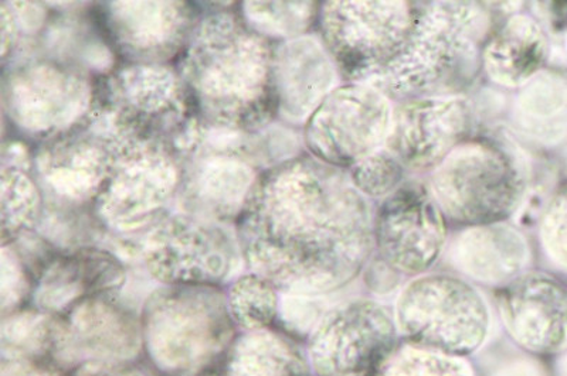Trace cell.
I'll return each instance as SVG.
<instances>
[{
    "label": "cell",
    "instance_id": "obj_1",
    "mask_svg": "<svg viewBox=\"0 0 567 376\" xmlns=\"http://www.w3.org/2000/svg\"><path fill=\"white\" fill-rule=\"evenodd\" d=\"M373 216L347 170L301 152L261 173L236 222L246 271L281 294L331 296L371 261Z\"/></svg>",
    "mask_w": 567,
    "mask_h": 376
},
{
    "label": "cell",
    "instance_id": "obj_2",
    "mask_svg": "<svg viewBox=\"0 0 567 376\" xmlns=\"http://www.w3.org/2000/svg\"><path fill=\"white\" fill-rule=\"evenodd\" d=\"M278 45L240 4L200 18L175 67L206 129L252 135L278 118Z\"/></svg>",
    "mask_w": 567,
    "mask_h": 376
},
{
    "label": "cell",
    "instance_id": "obj_3",
    "mask_svg": "<svg viewBox=\"0 0 567 376\" xmlns=\"http://www.w3.org/2000/svg\"><path fill=\"white\" fill-rule=\"evenodd\" d=\"M496 27L484 3L417 4L402 53L369 84L393 104L465 95L483 71L485 43Z\"/></svg>",
    "mask_w": 567,
    "mask_h": 376
},
{
    "label": "cell",
    "instance_id": "obj_4",
    "mask_svg": "<svg viewBox=\"0 0 567 376\" xmlns=\"http://www.w3.org/2000/svg\"><path fill=\"white\" fill-rule=\"evenodd\" d=\"M91 122L106 134L186 155L206 129L175 64L116 61L95 80Z\"/></svg>",
    "mask_w": 567,
    "mask_h": 376
},
{
    "label": "cell",
    "instance_id": "obj_5",
    "mask_svg": "<svg viewBox=\"0 0 567 376\" xmlns=\"http://www.w3.org/2000/svg\"><path fill=\"white\" fill-rule=\"evenodd\" d=\"M144 353L165 376H205L225 358L239 330L225 288L162 286L141 312Z\"/></svg>",
    "mask_w": 567,
    "mask_h": 376
},
{
    "label": "cell",
    "instance_id": "obj_6",
    "mask_svg": "<svg viewBox=\"0 0 567 376\" xmlns=\"http://www.w3.org/2000/svg\"><path fill=\"white\" fill-rule=\"evenodd\" d=\"M529 167L508 142L473 136L430 173V191L452 230L511 222L529 190Z\"/></svg>",
    "mask_w": 567,
    "mask_h": 376
},
{
    "label": "cell",
    "instance_id": "obj_7",
    "mask_svg": "<svg viewBox=\"0 0 567 376\" xmlns=\"http://www.w3.org/2000/svg\"><path fill=\"white\" fill-rule=\"evenodd\" d=\"M400 342L473 359L493 338L494 309L483 289L450 271L409 279L392 306Z\"/></svg>",
    "mask_w": 567,
    "mask_h": 376
},
{
    "label": "cell",
    "instance_id": "obj_8",
    "mask_svg": "<svg viewBox=\"0 0 567 376\" xmlns=\"http://www.w3.org/2000/svg\"><path fill=\"white\" fill-rule=\"evenodd\" d=\"M83 65L29 49L3 64V115L20 140L34 146L90 119L95 80Z\"/></svg>",
    "mask_w": 567,
    "mask_h": 376
},
{
    "label": "cell",
    "instance_id": "obj_9",
    "mask_svg": "<svg viewBox=\"0 0 567 376\" xmlns=\"http://www.w3.org/2000/svg\"><path fill=\"white\" fill-rule=\"evenodd\" d=\"M115 139V160L94 207L101 231L121 238L150 236L177 208L186 154L174 147Z\"/></svg>",
    "mask_w": 567,
    "mask_h": 376
},
{
    "label": "cell",
    "instance_id": "obj_10",
    "mask_svg": "<svg viewBox=\"0 0 567 376\" xmlns=\"http://www.w3.org/2000/svg\"><path fill=\"white\" fill-rule=\"evenodd\" d=\"M417 4L398 0H329L319 4L318 38L343 83H371L398 58Z\"/></svg>",
    "mask_w": 567,
    "mask_h": 376
},
{
    "label": "cell",
    "instance_id": "obj_11",
    "mask_svg": "<svg viewBox=\"0 0 567 376\" xmlns=\"http://www.w3.org/2000/svg\"><path fill=\"white\" fill-rule=\"evenodd\" d=\"M141 257L162 286L226 288L245 265L236 223L182 211L142 241Z\"/></svg>",
    "mask_w": 567,
    "mask_h": 376
},
{
    "label": "cell",
    "instance_id": "obj_12",
    "mask_svg": "<svg viewBox=\"0 0 567 376\" xmlns=\"http://www.w3.org/2000/svg\"><path fill=\"white\" fill-rule=\"evenodd\" d=\"M256 134L205 129L187 154L177 211L227 223L239 221L258 177L268 169Z\"/></svg>",
    "mask_w": 567,
    "mask_h": 376
},
{
    "label": "cell",
    "instance_id": "obj_13",
    "mask_svg": "<svg viewBox=\"0 0 567 376\" xmlns=\"http://www.w3.org/2000/svg\"><path fill=\"white\" fill-rule=\"evenodd\" d=\"M303 345L313 376H377L402 342L392 307L364 296L333 304Z\"/></svg>",
    "mask_w": 567,
    "mask_h": 376
},
{
    "label": "cell",
    "instance_id": "obj_14",
    "mask_svg": "<svg viewBox=\"0 0 567 376\" xmlns=\"http://www.w3.org/2000/svg\"><path fill=\"white\" fill-rule=\"evenodd\" d=\"M452 232L427 180L409 177L374 207L373 255L409 281L442 263Z\"/></svg>",
    "mask_w": 567,
    "mask_h": 376
},
{
    "label": "cell",
    "instance_id": "obj_15",
    "mask_svg": "<svg viewBox=\"0 0 567 376\" xmlns=\"http://www.w3.org/2000/svg\"><path fill=\"white\" fill-rule=\"evenodd\" d=\"M392 109V101L373 84H339L303 125L307 154L338 169H352L382 149Z\"/></svg>",
    "mask_w": 567,
    "mask_h": 376
},
{
    "label": "cell",
    "instance_id": "obj_16",
    "mask_svg": "<svg viewBox=\"0 0 567 376\" xmlns=\"http://www.w3.org/2000/svg\"><path fill=\"white\" fill-rule=\"evenodd\" d=\"M91 13L116 61L175 64L204 14L189 2H109Z\"/></svg>",
    "mask_w": 567,
    "mask_h": 376
},
{
    "label": "cell",
    "instance_id": "obj_17",
    "mask_svg": "<svg viewBox=\"0 0 567 376\" xmlns=\"http://www.w3.org/2000/svg\"><path fill=\"white\" fill-rule=\"evenodd\" d=\"M120 294L83 300L54 316L53 358L63 370L84 365L133 363L144 353L141 314Z\"/></svg>",
    "mask_w": 567,
    "mask_h": 376
},
{
    "label": "cell",
    "instance_id": "obj_18",
    "mask_svg": "<svg viewBox=\"0 0 567 376\" xmlns=\"http://www.w3.org/2000/svg\"><path fill=\"white\" fill-rule=\"evenodd\" d=\"M501 334L536 357H558L567 349V286L540 269H529L493 292Z\"/></svg>",
    "mask_w": 567,
    "mask_h": 376
},
{
    "label": "cell",
    "instance_id": "obj_19",
    "mask_svg": "<svg viewBox=\"0 0 567 376\" xmlns=\"http://www.w3.org/2000/svg\"><path fill=\"white\" fill-rule=\"evenodd\" d=\"M474 111L467 96L394 103L384 149L409 175L432 173L455 147L473 137Z\"/></svg>",
    "mask_w": 567,
    "mask_h": 376
},
{
    "label": "cell",
    "instance_id": "obj_20",
    "mask_svg": "<svg viewBox=\"0 0 567 376\" xmlns=\"http://www.w3.org/2000/svg\"><path fill=\"white\" fill-rule=\"evenodd\" d=\"M33 281V307L60 316L85 299L120 294L126 283V269L109 249H54L35 269Z\"/></svg>",
    "mask_w": 567,
    "mask_h": 376
},
{
    "label": "cell",
    "instance_id": "obj_21",
    "mask_svg": "<svg viewBox=\"0 0 567 376\" xmlns=\"http://www.w3.org/2000/svg\"><path fill=\"white\" fill-rule=\"evenodd\" d=\"M442 262L445 271L495 292L529 271L532 248L511 222L460 228L452 232Z\"/></svg>",
    "mask_w": 567,
    "mask_h": 376
},
{
    "label": "cell",
    "instance_id": "obj_22",
    "mask_svg": "<svg viewBox=\"0 0 567 376\" xmlns=\"http://www.w3.org/2000/svg\"><path fill=\"white\" fill-rule=\"evenodd\" d=\"M339 81L341 75L321 39L301 35L278 45V116L284 121L306 125Z\"/></svg>",
    "mask_w": 567,
    "mask_h": 376
},
{
    "label": "cell",
    "instance_id": "obj_23",
    "mask_svg": "<svg viewBox=\"0 0 567 376\" xmlns=\"http://www.w3.org/2000/svg\"><path fill=\"white\" fill-rule=\"evenodd\" d=\"M549 58V40L538 20L511 14L485 43L483 71L491 83L520 90L542 73Z\"/></svg>",
    "mask_w": 567,
    "mask_h": 376
},
{
    "label": "cell",
    "instance_id": "obj_24",
    "mask_svg": "<svg viewBox=\"0 0 567 376\" xmlns=\"http://www.w3.org/2000/svg\"><path fill=\"white\" fill-rule=\"evenodd\" d=\"M223 364V376H313L306 345L278 327L239 333Z\"/></svg>",
    "mask_w": 567,
    "mask_h": 376
},
{
    "label": "cell",
    "instance_id": "obj_25",
    "mask_svg": "<svg viewBox=\"0 0 567 376\" xmlns=\"http://www.w3.org/2000/svg\"><path fill=\"white\" fill-rule=\"evenodd\" d=\"M513 121L516 129L539 144H558L567 135V85L555 74L540 73L520 88Z\"/></svg>",
    "mask_w": 567,
    "mask_h": 376
},
{
    "label": "cell",
    "instance_id": "obj_26",
    "mask_svg": "<svg viewBox=\"0 0 567 376\" xmlns=\"http://www.w3.org/2000/svg\"><path fill=\"white\" fill-rule=\"evenodd\" d=\"M44 197L32 171L2 167V241L13 243L38 231Z\"/></svg>",
    "mask_w": 567,
    "mask_h": 376
},
{
    "label": "cell",
    "instance_id": "obj_27",
    "mask_svg": "<svg viewBox=\"0 0 567 376\" xmlns=\"http://www.w3.org/2000/svg\"><path fill=\"white\" fill-rule=\"evenodd\" d=\"M227 307L239 333L276 327L281 293L271 282L246 271L225 288Z\"/></svg>",
    "mask_w": 567,
    "mask_h": 376
},
{
    "label": "cell",
    "instance_id": "obj_28",
    "mask_svg": "<svg viewBox=\"0 0 567 376\" xmlns=\"http://www.w3.org/2000/svg\"><path fill=\"white\" fill-rule=\"evenodd\" d=\"M54 316L24 307L3 316L2 361L48 363L53 358Z\"/></svg>",
    "mask_w": 567,
    "mask_h": 376
},
{
    "label": "cell",
    "instance_id": "obj_29",
    "mask_svg": "<svg viewBox=\"0 0 567 376\" xmlns=\"http://www.w3.org/2000/svg\"><path fill=\"white\" fill-rule=\"evenodd\" d=\"M250 27L277 43L307 35L317 27L319 3L316 2H246L240 4Z\"/></svg>",
    "mask_w": 567,
    "mask_h": 376
},
{
    "label": "cell",
    "instance_id": "obj_30",
    "mask_svg": "<svg viewBox=\"0 0 567 376\" xmlns=\"http://www.w3.org/2000/svg\"><path fill=\"white\" fill-rule=\"evenodd\" d=\"M377 376H478L473 359L402 344Z\"/></svg>",
    "mask_w": 567,
    "mask_h": 376
},
{
    "label": "cell",
    "instance_id": "obj_31",
    "mask_svg": "<svg viewBox=\"0 0 567 376\" xmlns=\"http://www.w3.org/2000/svg\"><path fill=\"white\" fill-rule=\"evenodd\" d=\"M478 376H554L544 358L516 348L503 334L473 358Z\"/></svg>",
    "mask_w": 567,
    "mask_h": 376
},
{
    "label": "cell",
    "instance_id": "obj_32",
    "mask_svg": "<svg viewBox=\"0 0 567 376\" xmlns=\"http://www.w3.org/2000/svg\"><path fill=\"white\" fill-rule=\"evenodd\" d=\"M357 190L368 200L381 202L409 179V173L384 147L348 170Z\"/></svg>",
    "mask_w": 567,
    "mask_h": 376
},
{
    "label": "cell",
    "instance_id": "obj_33",
    "mask_svg": "<svg viewBox=\"0 0 567 376\" xmlns=\"http://www.w3.org/2000/svg\"><path fill=\"white\" fill-rule=\"evenodd\" d=\"M538 241L546 261L567 274V182L554 192L540 217Z\"/></svg>",
    "mask_w": 567,
    "mask_h": 376
},
{
    "label": "cell",
    "instance_id": "obj_34",
    "mask_svg": "<svg viewBox=\"0 0 567 376\" xmlns=\"http://www.w3.org/2000/svg\"><path fill=\"white\" fill-rule=\"evenodd\" d=\"M328 296H303V294H281L280 314L276 327L290 334L298 342L306 343L308 337L332 309Z\"/></svg>",
    "mask_w": 567,
    "mask_h": 376
},
{
    "label": "cell",
    "instance_id": "obj_35",
    "mask_svg": "<svg viewBox=\"0 0 567 376\" xmlns=\"http://www.w3.org/2000/svg\"><path fill=\"white\" fill-rule=\"evenodd\" d=\"M33 274L13 246H2V314L24 309V303L32 300Z\"/></svg>",
    "mask_w": 567,
    "mask_h": 376
},
{
    "label": "cell",
    "instance_id": "obj_36",
    "mask_svg": "<svg viewBox=\"0 0 567 376\" xmlns=\"http://www.w3.org/2000/svg\"><path fill=\"white\" fill-rule=\"evenodd\" d=\"M71 376H150L136 361L120 364H93L74 369Z\"/></svg>",
    "mask_w": 567,
    "mask_h": 376
},
{
    "label": "cell",
    "instance_id": "obj_37",
    "mask_svg": "<svg viewBox=\"0 0 567 376\" xmlns=\"http://www.w3.org/2000/svg\"><path fill=\"white\" fill-rule=\"evenodd\" d=\"M554 376H567V349L565 353L555 357L554 368H551Z\"/></svg>",
    "mask_w": 567,
    "mask_h": 376
},
{
    "label": "cell",
    "instance_id": "obj_38",
    "mask_svg": "<svg viewBox=\"0 0 567 376\" xmlns=\"http://www.w3.org/2000/svg\"><path fill=\"white\" fill-rule=\"evenodd\" d=\"M354 376H363V375H354Z\"/></svg>",
    "mask_w": 567,
    "mask_h": 376
}]
</instances>
